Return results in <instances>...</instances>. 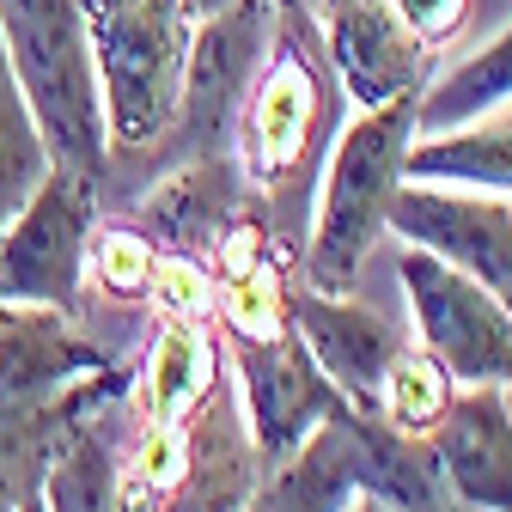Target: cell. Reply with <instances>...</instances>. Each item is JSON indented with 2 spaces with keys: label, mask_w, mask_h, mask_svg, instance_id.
<instances>
[{
  "label": "cell",
  "mask_w": 512,
  "mask_h": 512,
  "mask_svg": "<svg viewBox=\"0 0 512 512\" xmlns=\"http://www.w3.org/2000/svg\"><path fill=\"white\" fill-rule=\"evenodd\" d=\"M183 445V476L159 512H244L263 482V458H256L232 378H214L208 397L183 415Z\"/></svg>",
  "instance_id": "cell-12"
},
{
  "label": "cell",
  "mask_w": 512,
  "mask_h": 512,
  "mask_svg": "<svg viewBox=\"0 0 512 512\" xmlns=\"http://www.w3.org/2000/svg\"><path fill=\"white\" fill-rule=\"evenodd\" d=\"M226 354H232V372H238L232 391H238L244 427L256 439V458H263V470H275L317 433V421L342 397L324 378V366L311 360V348L299 342L293 324L281 336H263V342H226Z\"/></svg>",
  "instance_id": "cell-8"
},
{
  "label": "cell",
  "mask_w": 512,
  "mask_h": 512,
  "mask_svg": "<svg viewBox=\"0 0 512 512\" xmlns=\"http://www.w3.org/2000/svg\"><path fill=\"white\" fill-rule=\"evenodd\" d=\"M330 122H336V74H330L324 37H317L299 0H275V37L244 92L238 135H232V153L250 189L269 208L317 171Z\"/></svg>",
  "instance_id": "cell-2"
},
{
  "label": "cell",
  "mask_w": 512,
  "mask_h": 512,
  "mask_svg": "<svg viewBox=\"0 0 512 512\" xmlns=\"http://www.w3.org/2000/svg\"><path fill=\"white\" fill-rule=\"evenodd\" d=\"M104 366H116V354H104L74 324V311L31 305V299L0 305V409L43 403V397L68 391V384H80Z\"/></svg>",
  "instance_id": "cell-15"
},
{
  "label": "cell",
  "mask_w": 512,
  "mask_h": 512,
  "mask_svg": "<svg viewBox=\"0 0 512 512\" xmlns=\"http://www.w3.org/2000/svg\"><path fill=\"white\" fill-rule=\"evenodd\" d=\"M269 37H275V0H232L226 13L196 25L171 135L141 159L147 171L208 159V153H232L238 110H244V92H250L256 68H263V55H269Z\"/></svg>",
  "instance_id": "cell-5"
},
{
  "label": "cell",
  "mask_w": 512,
  "mask_h": 512,
  "mask_svg": "<svg viewBox=\"0 0 512 512\" xmlns=\"http://www.w3.org/2000/svg\"><path fill=\"white\" fill-rule=\"evenodd\" d=\"M0 305H7V293H0Z\"/></svg>",
  "instance_id": "cell-27"
},
{
  "label": "cell",
  "mask_w": 512,
  "mask_h": 512,
  "mask_svg": "<svg viewBox=\"0 0 512 512\" xmlns=\"http://www.w3.org/2000/svg\"><path fill=\"white\" fill-rule=\"evenodd\" d=\"M342 512H397V506H391V500H378V494H354Z\"/></svg>",
  "instance_id": "cell-25"
},
{
  "label": "cell",
  "mask_w": 512,
  "mask_h": 512,
  "mask_svg": "<svg viewBox=\"0 0 512 512\" xmlns=\"http://www.w3.org/2000/svg\"><path fill=\"white\" fill-rule=\"evenodd\" d=\"M391 13L403 19L409 37H421L427 49H439V43H452V37L464 31L470 0H391Z\"/></svg>",
  "instance_id": "cell-23"
},
{
  "label": "cell",
  "mask_w": 512,
  "mask_h": 512,
  "mask_svg": "<svg viewBox=\"0 0 512 512\" xmlns=\"http://www.w3.org/2000/svg\"><path fill=\"white\" fill-rule=\"evenodd\" d=\"M92 226H98V183L80 177L74 165H49L25 208L0 226V293L61 305L80 317Z\"/></svg>",
  "instance_id": "cell-7"
},
{
  "label": "cell",
  "mask_w": 512,
  "mask_h": 512,
  "mask_svg": "<svg viewBox=\"0 0 512 512\" xmlns=\"http://www.w3.org/2000/svg\"><path fill=\"white\" fill-rule=\"evenodd\" d=\"M452 397H458V384L445 378V366L421 342H403L391 354V366H384V378H378V415L397 433H421L427 439V427L445 415Z\"/></svg>",
  "instance_id": "cell-20"
},
{
  "label": "cell",
  "mask_w": 512,
  "mask_h": 512,
  "mask_svg": "<svg viewBox=\"0 0 512 512\" xmlns=\"http://www.w3.org/2000/svg\"><path fill=\"white\" fill-rule=\"evenodd\" d=\"M415 104L421 92L372 104L336 135L324 189H317V208H311V238L299 250V287L311 293L360 287L378 238L391 232V196L403 183V153L415 141Z\"/></svg>",
  "instance_id": "cell-1"
},
{
  "label": "cell",
  "mask_w": 512,
  "mask_h": 512,
  "mask_svg": "<svg viewBox=\"0 0 512 512\" xmlns=\"http://www.w3.org/2000/svg\"><path fill=\"white\" fill-rule=\"evenodd\" d=\"M317 37H324L336 86L372 110L403 92H421L433 80V49L403 31L391 0H317Z\"/></svg>",
  "instance_id": "cell-10"
},
{
  "label": "cell",
  "mask_w": 512,
  "mask_h": 512,
  "mask_svg": "<svg viewBox=\"0 0 512 512\" xmlns=\"http://www.w3.org/2000/svg\"><path fill=\"white\" fill-rule=\"evenodd\" d=\"M391 232L403 244H421L464 269L476 287H488L512 311V202L488 189H452V183H397L391 196Z\"/></svg>",
  "instance_id": "cell-9"
},
{
  "label": "cell",
  "mask_w": 512,
  "mask_h": 512,
  "mask_svg": "<svg viewBox=\"0 0 512 512\" xmlns=\"http://www.w3.org/2000/svg\"><path fill=\"white\" fill-rule=\"evenodd\" d=\"M403 177L512 196V104H500L464 128H445V135H415L403 153Z\"/></svg>",
  "instance_id": "cell-17"
},
{
  "label": "cell",
  "mask_w": 512,
  "mask_h": 512,
  "mask_svg": "<svg viewBox=\"0 0 512 512\" xmlns=\"http://www.w3.org/2000/svg\"><path fill=\"white\" fill-rule=\"evenodd\" d=\"M153 256L159 244L128 226V220H98L92 226V244H86V281L98 293H110L116 305H147V281H153Z\"/></svg>",
  "instance_id": "cell-21"
},
{
  "label": "cell",
  "mask_w": 512,
  "mask_h": 512,
  "mask_svg": "<svg viewBox=\"0 0 512 512\" xmlns=\"http://www.w3.org/2000/svg\"><path fill=\"white\" fill-rule=\"evenodd\" d=\"M500 104H512V25L494 31V43H482L452 74L421 86L415 135H445V128H464V122H476V116H488Z\"/></svg>",
  "instance_id": "cell-18"
},
{
  "label": "cell",
  "mask_w": 512,
  "mask_h": 512,
  "mask_svg": "<svg viewBox=\"0 0 512 512\" xmlns=\"http://www.w3.org/2000/svg\"><path fill=\"white\" fill-rule=\"evenodd\" d=\"M177 7H183L189 19H196V25H202V19H214V13H226V7H232V0H177Z\"/></svg>",
  "instance_id": "cell-24"
},
{
  "label": "cell",
  "mask_w": 512,
  "mask_h": 512,
  "mask_svg": "<svg viewBox=\"0 0 512 512\" xmlns=\"http://www.w3.org/2000/svg\"><path fill=\"white\" fill-rule=\"evenodd\" d=\"M0 49H7L13 80L49 141V159L74 165L104 189L110 147L80 0H0Z\"/></svg>",
  "instance_id": "cell-4"
},
{
  "label": "cell",
  "mask_w": 512,
  "mask_h": 512,
  "mask_svg": "<svg viewBox=\"0 0 512 512\" xmlns=\"http://www.w3.org/2000/svg\"><path fill=\"white\" fill-rule=\"evenodd\" d=\"M250 202V177L238 153H208V159H183L147 171L141 196L128 202V226H141L159 250H189V256H214L220 232L232 214Z\"/></svg>",
  "instance_id": "cell-11"
},
{
  "label": "cell",
  "mask_w": 512,
  "mask_h": 512,
  "mask_svg": "<svg viewBox=\"0 0 512 512\" xmlns=\"http://www.w3.org/2000/svg\"><path fill=\"white\" fill-rule=\"evenodd\" d=\"M214 299L220 281L202 256L189 250H159L153 256V281H147V305L153 317H189V324H214Z\"/></svg>",
  "instance_id": "cell-22"
},
{
  "label": "cell",
  "mask_w": 512,
  "mask_h": 512,
  "mask_svg": "<svg viewBox=\"0 0 512 512\" xmlns=\"http://www.w3.org/2000/svg\"><path fill=\"white\" fill-rule=\"evenodd\" d=\"M49 165H55L49 159V141H43V128H37L31 104H25V92L13 80L7 49H0V226L25 208V196L43 183Z\"/></svg>",
  "instance_id": "cell-19"
},
{
  "label": "cell",
  "mask_w": 512,
  "mask_h": 512,
  "mask_svg": "<svg viewBox=\"0 0 512 512\" xmlns=\"http://www.w3.org/2000/svg\"><path fill=\"white\" fill-rule=\"evenodd\" d=\"M0 512H19V506H13V500H0Z\"/></svg>",
  "instance_id": "cell-26"
},
{
  "label": "cell",
  "mask_w": 512,
  "mask_h": 512,
  "mask_svg": "<svg viewBox=\"0 0 512 512\" xmlns=\"http://www.w3.org/2000/svg\"><path fill=\"white\" fill-rule=\"evenodd\" d=\"M397 281L409 299L415 342L445 366V378L458 384H500L512 391V311L476 287L464 269H452L445 256L403 244L397 250Z\"/></svg>",
  "instance_id": "cell-6"
},
{
  "label": "cell",
  "mask_w": 512,
  "mask_h": 512,
  "mask_svg": "<svg viewBox=\"0 0 512 512\" xmlns=\"http://www.w3.org/2000/svg\"><path fill=\"white\" fill-rule=\"evenodd\" d=\"M220 378V336L189 317H159V330L147 342V360L128 384V415L135 421H183L208 397V384Z\"/></svg>",
  "instance_id": "cell-16"
},
{
  "label": "cell",
  "mask_w": 512,
  "mask_h": 512,
  "mask_svg": "<svg viewBox=\"0 0 512 512\" xmlns=\"http://www.w3.org/2000/svg\"><path fill=\"white\" fill-rule=\"evenodd\" d=\"M80 13H86V43H92L110 165L116 159L141 165L171 135L196 19L177 0H80Z\"/></svg>",
  "instance_id": "cell-3"
},
{
  "label": "cell",
  "mask_w": 512,
  "mask_h": 512,
  "mask_svg": "<svg viewBox=\"0 0 512 512\" xmlns=\"http://www.w3.org/2000/svg\"><path fill=\"white\" fill-rule=\"evenodd\" d=\"M287 317H293L299 342L311 348V360L324 366V378L336 384V397L378 415V378L391 366V354L403 348L391 317L378 305H360L354 293H311V287H293Z\"/></svg>",
  "instance_id": "cell-13"
},
{
  "label": "cell",
  "mask_w": 512,
  "mask_h": 512,
  "mask_svg": "<svg viewBox=\"0 0 512 512\" xmlns=\"http://www.w3.org/2000/svg\"><path fill=\"white\" fill-rule=\"evenodd\" d=\"M427 445L464 512H512V409L500 384H464L427 427Z\"/></svg>",
  "instance_id": "cell-14"
}]
</instances>
